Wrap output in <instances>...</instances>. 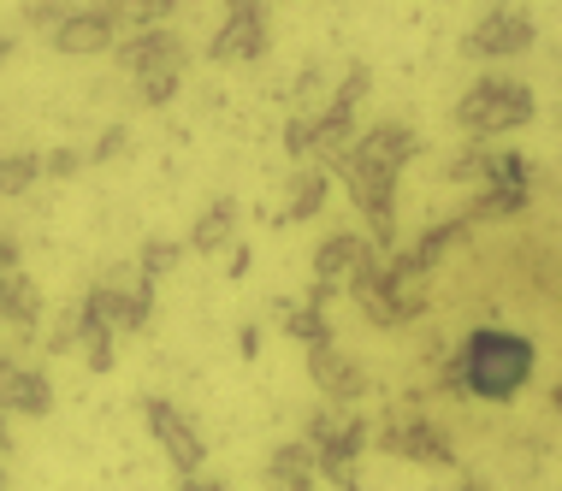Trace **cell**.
<instances>
[{"instance_id": "obj_1", "label": "cell", "mask_w": 562, "mask_h": 491, "mask_svg": "<svg viewBox=\"0 0 562 491\" xmlns=\"http://www.w3.org/2000/svg\"><path fill=\"white\" fill-rule=\"evenodd\" d=\"M533 367H539L533 337L504 332V326H480L462 344V356L445 367V379L462 391H474V397H492V403H509V397L533 379Z\"/></svg>"}, {"instance_id": "obj_2", "label": "cell", "mask_w": 562, "mask_h": 491, "mask_svg": "<svg viewBox=\"0 0 562 491\" xmlns=\"http://www.w3.org/2000/svg\"><path fill=\"white\" fill-rule=\"evenodd\" d=\"M533 113H539V101H533V89H527L521 78H480V83L462 96V107H456V125H462V131L480 143V136L521 131Z\"/></svg>"}, {"instance_id": "obj_3", "label": "cell", "mask_w": 562, "mask_h": 491, "mask_svg": "<svg viewBox=\"0 0 562 491\" xmlns=\"http://www.w3.org/2000/svg\"><path fill=\"white\" fill-rule=\"evenodd\" d=\"M148 309H155V284L125 279V267H113V279H101L83 297V314L95 320V326H108L113 337L119 332H143L148 326Z\"/></svg>"}, {"instance_id": "obj_4", "label": "cell", "mask_w": 562, "mask_h": 491, "mask_svg": "<svg viewBox=\"0 0 562 491\" xmlns=\"http://www.w3.org/2000/svg\"><path fill=\"white\" fill-rule=\"evenodd\" d=\"M379 267H385L379 249H373L368 237H356V232H338V237H326L321 249H314V279H321V297H326V290H338V284L356 297V290H368L379 279Z\"/></svg>"}, {"instance_id": "obj_5", "label": "cell", "mask_w": 562, "mask_h": 491, "mask_svg": "<svg viewBox=\"0 0 562 491\" xmlns=\"http://www.w3.org/2000/svg\"><path fill=\"white\" fill-rule=\"evenodd\" d=\"M143 414H148V433L160 438L166 462H172L178 473H202V462H207V438H202V426H195L178 403H166V397H148Z\"/></svg>"}, {"instance_id": "obj_6", "label": "cell", "mask_w": 562, "mask_h": 491, "mask_svg": "<svg viewBox=\"0 0 562 491\" xmlns=\"http://www.w3.org/2000/svg\"><path fill=\"white\" fill-rule=\"evenodd\" d=\"M338 166H344V178H349V202L368 213L373 237L391 249V243H397V225H391V202H397V172H385V166H368V160H356V155H344Z\"/></svg>"}, {"instance_id": "obj_7", "label": "cell", "mask_w": 562, "mask_h": 491, "mask_svg": "<svg viewBox=\"0 0 562 491\" xmlns=\"http://www.w3.org/2000/svg\"><path fill=\"white\" fill-rule=\"evenodd\" d=\"M379 444H385L391 456H403V462H420V468H456L450 438L438 433L427 414H391L385 433H379Z\"/></svg>"}, {"instance_id": "obj_8", "label": "cell", "mask_w": 562, "mask_h": 491, "mask_svg": "<svg viewBox=\"0 0 562 491\" xmlns=\"http://www.w3.org/2000/svg\"><path fill=\"white\" fill-rule=\"evenodd\" d=\"M261 54H267V7L261 0H232L220 36L207 42V59L237 66V59H261Z\"/></svg>"}, {"instance_id": "obj_9", "label": "cell", "mask_w": 562, "mask_h": 491, "mask_svg": "<svg viewBox=\"0 0 562 491\" xmlns=\"http://www.w3.org/2000/svg\"><path fill=\"white\" fill-rule=\"evenodd\" d=\"M184 36H172V30H136V36H125L119 42V66L131 71L136 83L143 78H178V71H184Z\"/></svg>"}, {"instance_id": "obj_10", "label": "cell", "mask_w": 562, "mask_h": 491, "mask_svg": "<svg viewBox=\"0 0 562 491\" xmlns=\"http://www.w3.org/2000/svg\"><path fill=\"white\" fill-rule=\"evenodd\" d=\"M533 19L527 12H515V7H497V12H485V19L474 24V36H468V54H480V59H509V54H527L533 48Z\"/></svg>"}, {"instance_id": "obj_11", "label": "cell", "mask_w": 562, "mask_h": 491, "mask_svg": "<svg viewBox=\"0 0 562 491\" xmlns=\"http://www.w3.org/2000/svg\"><path fill=\"white\" fill-rule=\"evenodd\" d=\"M485 202L480 213H521L527 196H533V166H527L521 155H485Z\"/></svg>"}, {"instance_id": "obj_12", "label": "cell", "mask_w": 562, "mask_h": 491, "mask_svg": "<svg viewBox=\"0 0 562 491\" xmlns=\"http://www.w3.org/2000/svg\"><path fill=\"white\" fill-rule=\"evenodd\" d=\"M54 409V386L42 367H19L12 356H0V414H24V421H42Z\"/></svg>"}, {"instance_id": "obj_13", "label": "cell", "mask_w": 562, "mask_h": 491, "mask_svg": "<svg viewBox=\"0 0 562 491\" xmlns=\"http://www.w3.org/2000/svg\"><path fill=\"white\" fill-rule=\"evenodd\" d=\"M308 373H314V386H321L331 403H349V397L368 391V373H361V361H356V356H344V349L331 344V337L308 349Z\"/></svg>"}, {"instance_id": "obj_14", "label": "cell", "mask_w": 562, "mask_h": 491, "mask_svg": "<svg viewBox=\"0 0 562 491\" xmlns=\"http://www.w3.org/2000/svg\"><path fill=\"white\" fill-rule=\"evenodd\" d=\"M415 131L397 125V119H385V125H373V131H361L356 143H349V155L356 160H368V166H385V172H403L408 160H415Z\"/></svg>"}, {"instance_id": "obj_15", "label": "cell", "mask_w": 562, "mask_h": 491, "mask_svg": "<svg viewBox=\"0 0 562 491\" xmlns=\"http://www.w3.org/2000/svg\"><path fill=\"white\" fill-rule=\"evenodd\" d=\"M113 36H119V30H113L108 12H101V7H83V12H66V19L54 24L48 42H54L59 54H108Z\"/></svg>"}, {"instance_id": "obj_16", "label": "cell", "mask_w": 562, "mask_h": 491, "mask_svg": "<svg viewBox=\"0 0 562 491\" xmlns=\"http://www.w3.org/2000/svg\"><path fill=\"white\" fill-rule=\"evenodd\" d=\"M267 480H272V491H314V480H321L314 450L302 438L279 444V450H272V462H267Z\"/></svg>"}, {"instance_id": "obj_17", "label": "cell", "mask_w": 562, "mask_h": 491, "mask_svg": "<svg viewBox=\"0 0 562 491\" xmlns=\"http://www.w3.org/2000/svg\"><path fill=\"white\" fill-rule=\"evenodd\" d=\"M349 143H356V113H349V107H326V113H314V155L338 166L349 155Z\"/></svg>"}, {"instance_id": "obj_18", "label": "cell", "mask_w": 562, "mask_h": 491, "mask_svg": "<svg viewBox=\"0 0 562 491\" xmlns=\"http://www.w3.org/2000/svg\"><path fill=\"white\" fill-rule=\"evenodd\" d=\"M232 232H237V202L232 196H214V202L202 208V220H195V232H190V249L214 255V249L232 243Z\"/></svg>"}, {"instance_id": "obj_19", "label": "cell", "mask_w": 562, "mask_h": 491, "mask_svg": "<svg viewBox=\"0 0 562 491\" xmlns=\"http://www.w3.org/2000/svg\"><path fill=\"white\" fill-rule=\"evenodd\" d=\"M101 12L113 19V30H119V24H131V30H160L166 19H172V0H108Z\"/></svg>"}, {"instance_id": "obj_20", "label": "cell", "mask_w": 562, "mask_h": 491, "mask_svg": "<svg viewBox=\"0 0 562 491\" xmlns=\"http://www.w3.org/2000/svg\"><path fill=\"white\" fill-rule=\"evenodd\" d=\"M321 202H326V172H296L291 178V208H284V220H308V213H321Z\"/></svg>"}, {"instance_id": "obj_21", "label": "cell", "mask_w": 562, "mask_h": 491, "mask_svg": "<svg viewBox=\"0 0 562 491\" xmlns=\"http://www.w3.org/2000/svg\"><path fill=\"white\" fill-rule=\"evenodd\" d=\"M42 178V155H0V196H24Z\"/></svg>"}, {"instance_id": "obj_22", "label": "cell", "mask_w": 562, "mask_h": 491, "mask_svg": "<svg viewBox=\"0 0 562 491\" xmlns=\"http://www.w3.org/2000/svg\"><path fill=\"white\" fill-rule=\"evenodd\" d=\"M178 255H184V249H178V243H143V260H136V279H143V284H160L166 279V272H172L178 267Z\"/></svg>"}, {"instance_id": "obj_23", "label": "cell", "mask_w": 562, "mask_h": 491, "mask_svg": "<svg viewBox=\"0 0 562 491\" xmlns=\"http://www.w3.org/2000/svg\"><path fill=\"white\" fill-rule=\"evenodd\" d=\"M78 314H83V309H78ZM78 344H83V356H89V367H95V373H108V367H113V332L95 326L89 314H83V326H78Z\"/></svg>"}, {"instance_id": "obj_24", "label": "cell", "mask_w": 562, "mask_h": 491, "mask_svg": "<svg viewBox=\"0 0 562 491\" xmlns=\"http://www.w3.org/2000/svg\"><path fill=\"white\" fill-rule=\"evenodd\" d=\"M291 337H302L308 349H314V344H326L331 332H326V314H321V302H308V309H296V314H291Z\"/></svg>"}, {"instance_id": "obj_25", "label": "cell", "mask_w": 562, "mask_h": 491, "mask_svg": "<svg viewBox=\"0 0 562 491\" xmlns=\"http://www.w3.org/2000/svg\"><path fill=\"white\" fill-rule=\"evenodd\" d=\"M368 83H373V71H368V66H349V71H344V83H338V96H331V107H349V113H356V101L368 96Z\"/></svg>"}, {"instance_id": "obj_26", "label": "cell", "mask_w": 562, "mask_h": 491, "mask_svg": "<svg viewBox=\"0 0 562 491\" xmlns=\"http://www.w3.org/2000/svg\"><path fill=\"white\" fill-rule=\"evenodd\" d=\"M284 148L302 160V155H314V113H296L291 125H284Z\"/></svg>"}, {"instance_id": "obj_27", "label": "cell", "mask_w": 562, "mask_h": 491, "mask_svg": "<svg viewBox=\"0 0 562 491\" xmlns=\"http://www.w3.org/2000/svg\"><path fill=\"white\" fill-rule=\"evenodd\" d=\"M78 166H83L78 148H54V155H42V172H48V178H71Z\"/></svg>"}, {"instance_id": "obj_28", "label": "cell", "mask_w": 562, "mask_h": 491, "mask_svg": "<svg viewBox=\"0 0 562 491\" xmlns=\"http://www.w3.org/2000/svg\"><path fill=\"white\" fill-rule=\"evenodd\" d=\"M172 96H178V78H143V101L148 107H166Z\"/></svg>"}, {"instance_id": "obj_29", "label": "cell", "mask_w": 562, "mask_h": 491, "mask_svg": "<svg viewBox=\"0 0 562 491\" xmlns=\"http://www.w3.org/2000/svg\"><path fill=\"white\" fill-rule=\"evenodd\" d=\"M59 19H66L59 0H36V7H30V24H59Z\"/></svg>"}, {"instance_id": "obj_30", "label": "cell", "mask_w": 562, "mask_h": 491, "mask_svg": "<svg viewBox=\"0 0 562 491\" xmlns=\"http://www.w3.org/2000/svg\"><path fill=\"white\" fill-rule=\"evenodd\" d=\"M119 148H125V131H108V136H101V143H95V155H89V160H113Z\"/></svg>"}, {"instance_id": "obj_31", "label": "cell", "mask_w": 562, "mask_h": 491, "mask_svg": "<svg viewBox=\"0 0 562 491\" xmlns=\"http://www.w3.org/2000/svg\"><path fill=\"white\" fill-rule=\"evenodd\" d=\"M7 272H19V243L0 237V279H7Z\"/></svg>"}, {"instance_id": "obj_32", "label": "cell", "mask_w": 562, "mask_h": 491, "mask_svg": "<svg viewBox=\"0 0 562 491\" xmlns=\"http://www.w3.org/2000/svg\"><path fill=\"white\" fill-rule=\"evenodd\" d=\"M178 491H225V486L207 480V473H184V480H178Z\"/></svg>"}, {"instance_id": "obj_33", "label": "cell", "mask_w": 562, "mask_h": 491, "mask_svg": "<svg viewBox=\"0 0 562 491\" xmlns=\"http://www.w3.org/2000/svg\"><path fill=\"white\" fill-rule=\"evenodd\" d=\"M314 89H321V71H314V66L296 71V96H314Z\"/></svg>"}, {"instance_id": "obj_34", "label": "cell", "mask_w": 562, "mask_h": 491, "mask_svg": "<svg viewBox=\"0 0 562 491\" xmlns=\"http://www.w3.org/2000/svg\"><path fill=\"white\" fill-rule=\"evenodd\" d=\"M19 48V36H0V66H7V54Z\"/></svg>"}, {"instance_id": "obj_35", "label": "cell", "mask_w": 562, "mask_h": 491, "mask_svg": "<svg viewBox=\"0 0 562 491\" xmlns=\"http://www.w3.org/2000/svg\"><path fill=\"white\" fill-rule=\"evenodd\" d=\"M462 491H480V486H462Z\"/></svg>"}]
</instances>
